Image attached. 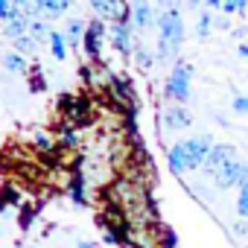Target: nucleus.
<instances>
[{
	"instance_id": "obj_1",
	"label": "nucleus",
	"mask_w": 248,
	"mask_h": 248,
	"mask_svg": "<svg viewBox=\"0 0 248 248\" xmlns=\"http://www.w3.org/2000/svg\"><path fill=\"white\" fill-rule=\"evenodd\" d=\"M190 82H193V67L178 62L167 76V96L175 102H187L190 99Z\"/></svg>"
},
{
	"instance_id": "obj_2",
	"label": "nucleus",
	"mask_w": 248,
	"mask_h": 248,
	"mask_svg": "<svg viewBox=\"0 0 248 248\" xmlns=\"http://www.w3.org/2000/svg\"><path fill=\"white\" fill-rule=\"evenodd\" d=\"M158 27H161V41H167L175 50H181V44H184V21H181V12L175 6H170V9L161 12Z\"/></svg>"
},
{
	"instance_id": "obj_3",
	"label": "nucleus",
	"mask_w": 248,
	"mask_h": 248,
	"mask_svg": "<svg viewBox=\"0 0 248 248\" xmlns=\"http://www.w3.org/2000/svg\"><path fill=\"white\" fill-rule=\"evenodd\" d=\"M231 161H236V149L231 146V143H216L213 149H210V155H207V161H204V172L207 175H216L225 164H231Z\"/></svg>"
},
{
	"instance_id": "obj_4",
	"label": "nucleus",
	"mask_w": 248,
	"mask_h": 248,
	"mask_svg": "<svg viewBox=\"0 0 248 248\" xmlns=\"http://www.w3.org/2000/svg\"><path fill=\"white\" fill-rule=\"evenodd\" d=\"M91 3V9L99 15V18H105V21H129V9L120 3V0H88Z\"/></svg>"
},
{
	"instance_id": "obj_5",
	"label": "nucleus",
	"mask_w": 248,
	"mask_h": 248,
	"mask_svg": "<svg viewBox=\"0 0 248 248\" xmlns=\"http://www.w3.org/2000/svg\"><path fill=\"white\" fill-rule=\"evenodd\" d=\"M184 146H187V152H190V158H193V170H199V167H204V161H207V155H210V149H213L216 143H213V138L199 135V138L184 140Z\"/></svg>"
},
{
	"instance_id": "obj_6",
	"label": "nucleus",
	"mask_w": 248,
	"mask_h": 248,
	"mask_svg": "<svg viewBox=\"0 0 248 248\" xmlns=\"http://www.w3.org/2000/svg\"><path fill=\"white\" fill-rule=\"evenodd\" d=\"M242 172H245V164H242V161H231V164H225V167L213 175V181H216L219 190H231V187H239Z\"/></svg>"
},
{
	"instance_id": "obj_7",
	"label": "nucleus",
	"mask_w": 248,
	"mask_h": 248,
	"mask_svg": "<svg viewBox=\"0 0 248 248\" xmlns=\"http://www.w3.org/2000/svg\"><path fill=\"white\" fill-rule=\"evenodd\" d=\"M193 123V117H190V111L184 108V105H170V108H164V129H170V132H181V129H187Z\"/></svg>"
},
{
	"instance_id": "obj_8",
	"label": "nucleus",
	"mask_w": 248,
	"mask_h": 248,
	"mask_svg": "<svg viewBox=\"0 0 248 248\" xmlns=\"http://www.w3.org/2000/svg\"><path fill=\"white\" fill-rule=\"evenodd\" d=\"M111 44L120 53H129L132 50V21H117L111 27Z\"/></svg>"
},
{
	"instance_id": "obj_9",
	"label": "nucleus",
	"mask_w": 248,
	"mask_h": 248,
	"mask_svg": "<svg viewBox=\"0 0 248 248\" xmlns=\"http://www.w3.org/2000/svg\"><path fill=\"white\" fill-rule=\"evenodd\" d=\"M132 27L140 32L152 27V3L149 0H135L132 3Z\"/></svg>"
},
{
	"instance_id": "obj_10",
	"label": "nucleus",
	"mask_w": 248,
	"mask_h": 248,
	"mask_svg": "<svg viewBox=\"0 0 248 248\" xmlns=\"http://www.w3.org/2000/svg\"><path fill=\"white\" fill-rule=\"evenodd\" d=\"M170 167H172V172L193 170V158H190V152H187L184 140H181V143H175V146H170Z\"/></svg>"
},
{
	"instance_id": "obj_11",
	"label": "nucleus",
	"mask_w": 248,
	"mask_h": 248,
	"mask_svg": "<svg viewBox=\"0 0 248 248\" xmlns=\"http://www.w3.org/2000/svg\"><path fill=\"white\" fill-rule=\"evenodd\" d=\"M102 32H105V27H102V21H93L91 27H88V32H85V53L88 56H99V38H102Z\"/></svg>"
},
{
	"instance_id": "obj_12",
	"label": "nucleus",
	"mask_w": 248,
	"mask_h": 248,
	"mask_svg": "<svg viewBox=\"0 0 248 248\" xmlns=\"http://www.w3.org/2000/svg\"><path fill=\"white\" fill-rule=\"evenodd\" d=\"M3 67L9 73H27V56H21L18 50H6L3 53Z\"/></svg>"
},
{
	"instance_id": "obj_13",
	"label": "nucleus",
	"mask_w": 248,
	"mask_h": 248,
	"mask_svg": "<svg viewBox=\"0 0 248 248\" xmlns=\"http://www.w3.org/2000/svg\"><path fill=\"white\" fill-rule=\"evenodd\" d=\"M88 32V27H85V21H79V18H73L70 24H67V30H64V38H67V47H76L79 41H82V35Z\"/></svg>"
},
{
	"instance_id": "obj_14",
	"label": "nucleus",
	"mask_w": 248,
	"mask_h": 248,
	"mask_svg": "<svg viewBox=\"0 0 248 248\" xmlns=\"http://www.w3.org/2000/svg\"><path fill=\"white\" fill-rule=\"evenodd\" d=\"M50 50H53V56L59 59V62H64L67 59V38H64V32H50Z\"/></svg>"
},
{
	"instance_id": "obj_15",
	"label": "nucleus",
	"mask_w": 248,
	"mask_h": 248,
	"mask_svg": "<svg viewBox=\"0 0 248 248\" xmlns=\"http://www.w3.org/2000/svg\"><path fill=\"white\" fill-rule=\"evenodd\" d=\"M15 44V50L21 53V56H35L38 53V38H32V35H21L18 41H12Z\"/></svg>"
},
{
	"instance_id": "obj_16",
	"label": "nucleus",
	"mask_w": 248,
	"mask_h": 248,
	"mask_svg": "<svg viewBox=\"0 0 248 248\" xmlns=\"http://www.w3.org/2000/svg\"><path fill=\"white\" fill-rule=\"evenodd\" d=\"M73 0H44V12L47 15H64L70 9Z\"/></svg>"
},
{
	"instance_id": "obj_17",
	"label": "nucleus",
	"mask_w": 248,
	"mask_h": 248,
	"mask_svg": "<svg viewBox=\"0 0 248 248\" xmlns=\"http://www.w3.org/2000/svg\"><path fill=\"white\" fill-rule=\"evenodd\" d=\"M213 24H216V21H213V15H210V12L204 9V12L199 15V27H196V35H199V38H207V35H210V27H213Z\"/></svg>"
},
{
	"instance_id": "obj_18",
	"label": "nucleus",
	"mask_w": 248,
	"mask_h": 248,
	"mask_svg": "<svg viewBox=\"0 0 248 248\" xmlns=\"http://www.w3.org/2000/svg\"><path fill=\"white\" fill-rule=\"evenodd\" d=\"M135 62H138V64H140V67L146 70V67H152V62H155V56H152V53H149L146 47H138V50H135Z\"/></svg>"
},
{
	"instance_id": "obj_19",
	"label": "nucleus",
	"mask_w": 248,
	"mask_h": 248,
	"mask_svg": "<svg viewBox=\"0 0 248 248\" xmlns=\"http://www.w3.org/2000/svg\"><path fill=\"white\" fill-rule=\"evenodd\" d=\"M248 6V0H225V3H222V12L225 15H233V12H242Z\"/></svg>"
},
{
	"instance_id": "obj_20",
	"label": "nucleus",
	"mask_w": 248,
	"mask_h": 248,
	"mask_svg": "<svg viewBox=\"0 0 248 248\" xmlns=\"http://www.w3.org/2000/svg\"><path fill=\"white\" fill-rule=\"evenodd\" d=\"M50 32H53V30H47V24L38 21V18H35L32 27H30V35H32V38H44V35H50Z\"/></svg>"
},
{
	"instance_id": "obj_21",
	"label": "nucleus",
	"mask_w": 248,
	"mask_h": 248,
	"mask_svg": "<svg viewBox=\"0 0 248 248\" xmlns=\"http://www.w3.org/2000/svg\"><path fill=\"white\" fill-rule=\"evenodd\" d=\"M236 213L242 219H248V190H239V199H236Z\"/></svg>"
},
{
	"instance_id": "obj_22",
	"label": "nucleus",
	"mask_w": 248,
	"mask_h": 248,
	"mask_svg": "<svg viewBox=\"0 0 248 248\" xmlns=\"http://www.w3.org/2000/svg\"><path fill=\"white\" fill-rule=\"evenodd\" d=\"M233 111L236 114H248V96H242V93L233 96Z\"/></svg>"
},
{
	"instance_id": "obj_23",
	"label": "nucleus",
	"mask_w": 248,
	"mask_h": 248,
	"mask_svg": "<svg viewBox=\"0 0 248 248\" xmlns=\"http://www.w3.org/2000/svg\"><path fill=\"white\" fill-rule=\"evenodd\" d=\"M62 146H76V132L73 129H64L62 132Z\"/></svg>"
},
{
	"instance_id": "obj_24",
	"label": "nucleus",
	"mask_w": 248,
	"mask_h": 248,
	"mask_svg": "<svg viewBox=\"0 0 248 248\" xmlns=\"http://www.w3.org/2000/svg\"><path fill=\"white\" fill-rule=\"evenodd\" d=\"M222 3H225V0H204L207 12H213V9H222Z\"/></svg>"
},
{
	"instance_id": "obj_25",
	"label": "nucleus",
	"mask_w": 248,
	"mask_h": 248,
	"mask_svg": "<svg viewBox=\"0 0 248 248\" xmlns=\"http://www.w3.org/2000/svg\"><path fill=\"white\" fill-rule=\"evenodd\" d=\"M239 190H248V164H245V172H242V181H239Z\"/></svg>"
},
{
	"instance_id": "obj_26",
	"label": "nucleus",
	"mask_w": 248,
	"mask_h": 248,
	"mask_svg": "<svg viewBox=\"0 0 248 248\" xmlns=\"http://www.w3.org/2000/svg\"><path fill=\"white\" fill-rule=\"evenodd\" d=\"M239 56H242V59H248V44H239Z\"/></svg>"
},
{
	"instance_id": "obj_27",
	"label": "nucleus",
	"mask_w": 248,
	"mask_h": 248,
	"mask_svg": "<svg viewBox=\"0 0 248 248\" xmlns=\"http://www.w3.org/2000/svg\"><path fill=\"white\" fill-rule=\"evenodd\" d=\"M79 248H93V245L91 242H79Z\"/></svg>"
}]
</instances>
